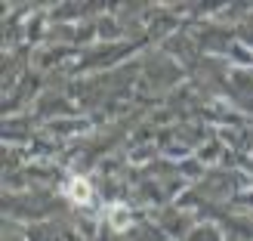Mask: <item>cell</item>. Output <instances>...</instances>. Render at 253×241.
<instances>
[{"label":"cell","instance_id":"6da1fadb","mask_svg":"<svg viewBox=\"0 0 253 241\" xmlns=\"http://www.w3.org/2000/svg\"><path fill=\"white\" fill-rule=\"evenodd\" d=\"M71 198H78V201L90 198V186H86L84 180H74V183H71Z\"/></svg>","mask_w":253,"mask_h":241}]
</instances>
